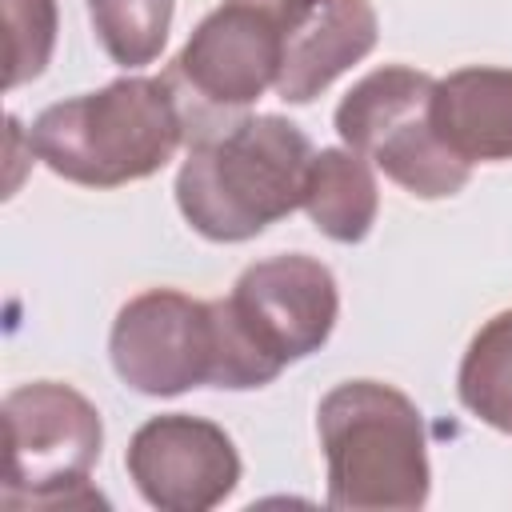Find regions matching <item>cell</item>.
Returning <instances> with one entry per match:
<instances>
[{
    "instance_id": "6",
    "label": "cell",
    "mask_w": 512,
    "mask_h": 512,
    "mask_svg": "<svg viewBox=\"0 0 512 512\" xmlns=\"http://www.w3.org/2000/svg\"><path fill=\"white\" fill-rule=\"evenodd\" d=\"M116 376L144 396H180L188 388H220V316L216 300L176 288L132 296L108 336Z\"/></svg>"
},
{
    "instance_id": "10",
    "label": "cell",
    "mask_w": 512,
    "mask_h": 512,
    "mask_svg": "<svg viewBox=\"0 0 512 512\" xmlns=\"http://www.w3.org/2000/svg\"><path fill=\"white\" fill-rule=\"evenodd\" d=\"M372 48L376 8L368 0H312V8L284 32L276 96L288 104H308Z\"/></svg>"
},
{
    "instance_id": "13",
    "label": "cell",
    "mask_w": 512,
    "mask_h": 512,
    "mask_svg": "<svg viewBox=\"0 0 512 512\" xmlns=\"http://www.w3.org/2000/svg\"><path fill=\"white\" fill-rule=\"evenodd\" d=\"M456 392L476 420L496 432H512V308L496 312L472 336L460 360Z\"/></svg>"
},
{
    "instance_id": "4",
    "label": "cell",
    "mask_w": 512,
    "mask_h": 512,
    "mask_svg": "<svg viewBox=\"0 0 512 512\" xmlns=\"http://www.w3.org/2000/svg\"><path fill=\"white\" fill-rule=\"evenodd\" d=\"M432 88L428 72L384 64L352 84L336 108L340 140L420 200L456 196L472 176V164L432 128Z\"/></svg>"
},
{
    "instance_id": "2",
    "label": "cell",
    "mask_w": 512,
    "mask_h": 512,
    "mask_svg": "<svg viewBox=\"0 0 512 512\" xmlns=\"http://www.w3.org/2000/svg\"><path fill=\"white\" fill-rule=\"evenodd\" d=\"M184 140L172 76H124L44 108L28 128L32 156L84 188H120L160 172Z\"/></svg>"
},
{
    "instance_id": "5",
    "label": "cell",
    "mask_w": 512,
    "mask_h": 512,
    "mask_svg": "<svg viewBox=\"0 0 512 512\" xmlns=\"http://www.w3.org/2000/svg\"><path fill=\"white\" fill-rule=\"evenodd\" d=\"M4 432V508L104 504L88 484L104 444V424L88 396L56 380L20 384L4 396Z\"/></svg>"
},
{
    "instance_id": "15",
    "label": "cell",
    "mask_w": 512,
    "mask_h": 512,
    "mask_svg": "<svg viewBox=\"0 0 512 512\" xmlns=\"http://www.w3.org/2000/svg\"><path fill=\"white\" fill-rule=\"evenodd\" d=\"M8 88L36 80L56 48V0H4Z\"/></svg>"
},
{
    "instance_id": "1",
    "label": "cell",
    "mask_w": 512,
    "mask_h": 512,
    "mask_svg": "<svg viewBox=\"0 0 512 512\" xmlns=\"http://www.w3.org/2000/svg\"><path fill=\"white\" fill-rule=\"evenodd\" d=\"M312 140L284 116H244L220 132H204L176 176L184 220L216 244L260 236L304 204Z\"/></svg>"
},
{
    "instance_id": "12",
    "label": "cell",
    "mask_w": 512,
    "mask_h": 512,
    "mask_svg": "<svg viewBox=\"0 0 512 512\" xmlns=\"http://www.w3.org/2000/svg\"><path fill=\"white\" fill-rule=\"evenodd\" d=\"M308 220L336 244H356L376 224V176L372 164L352 148H320L308 168L304 204Z\"/></svg>"
},
{
    "instance_id": "8",
    "label": "cell",
    "mask_w": 512,
    "mask_h": 512,
    "mask_svg": "<svg viewBox=\"0 0 512 512\" xmlns=\"http://www.w3.org/2000/svg\"><path fill=\"white\" fill-rule=\"evenodd\" d=\"M124 464L136 492L160 512H208L240 484L232 436L188 412L144 420L128 440Z\"/></svg>"
},
{
    "instance_id": "3",
    "label": "cell",
    "mask_w": 512,
    "mask_h": 512,
    "mask_svg": "<svg viewBox=\"0 0 512 512\" xmlns=\"http://www.w3.org/2000/svg\"><path fill=\"white\" fill-rule=\"evenodd\" d=\"M328 460V504L412 512L428 500V436L420 408L392 384L348 380L316 408Z\"/></svg>"
},
{
    "instance_id": "11",
    "label": "cell",
    "mask_w": 512,
    "mask_h": 512,
    "mask_svg": "<svg viewBox=\"0 0 512 512\" xmlns=\"http://www.w3.org/2000/svg\"><path fill=\"white\" fill-rule=\"evenodd\" d=\"M432 128L468 164L512 160V68H460L432 88Z\"/></svg>"
},
{
    "instance_id": "16",
    "label": "cell",
    "mask_w": 512,
    "mask_h": 512,
    "mask_svg": "<svg viewBox=\"0 0 512 512\" xmlns=\"http://www.w3.org/2000/svg\"><path fill=\"white\" fill-rule=\"evenodd\" d=\"M248 4H260V8H268L272 16H280V24H284V32L312 8V0H248Z\"/></svg>"
},
{
    "instance_id": "14",
    "label": "cell",
    "mask_w": 512,
    "mask_h": 512,
    "mask_svg": "<svg viewBox=\"0 0 512 512\" xmlns=\"http://www.w3.org/2000/svg\"><path fill=\"white\" fill-rule=\"evenodd\" d=\"M92 28L104 52L124 68H144L160 56L172 28V0H88Z\"/></svg>"
},
{
    "instance_id": "9",
    "label": "cell",
    "mask_w": 512,
    "mask_h": 512,
    "mask_svg": "<svg viewBox=\"0 0 512 512\" xmlns=\"http://www.w3.org/2000/svg\"><path fill=\"white\" fill-rule=\"evenodd\" d=\"M284 60V24L260 4L224 0L180 48L172 76L216 108H244L276 88Z\"/></svg>"
},
{
    "instance_id": "7",
    "label": "cell",
    "mask_w": 512,
    "mask_h": 512,
    "mask_svg": "<svg viewBox=\"0 0 512 512\" xmlns=\"http://www.w3.org/2000/svg\"><path fill=\"white\" fill-rule=\"evenodd\" d=\"M224 304L252 352L280 376L292 360H304L328 344L340 292L320 260L288 252L244 268Z\"/></svg>"
}]
</instances>
